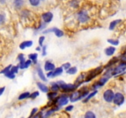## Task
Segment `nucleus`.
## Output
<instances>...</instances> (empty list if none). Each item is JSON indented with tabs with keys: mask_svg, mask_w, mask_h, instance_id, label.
<instances>
[{
	"mask_svg": "<svg viewBox=\"0 0 126 118\" xmlns=\"http://www.w3.org/2000/svg\"><path fill=\"white\" fill-rule=\"evenodd\" d=\"M117 61V59H116V58H114V59H112V60L111 61V62H110V63H108V65L106 66V67H110V66L112 65H114V63H116Z\"/></svg>",
	"mask_w": 126,
	"mask_h": 118,
	"instance_id": "2f4dec72",
	"label": "nucleus"
},
{
	"mask_svg": "<svg viewBox=\"0 0 126 118\" xmlns=\"http://www.w3.org/2000/svg\"><path fill=\"white\" fill-rule=\"evenodd\" d=\"M73 108H74L73 106H72V105L69 106H67V108H66V111H70L72 110V109H73Z\"/></svg>",
	"mask_w": 126,
	"mask_h": 118,
	"instance_id": "58836bf2",
	"label": "nucleus"
},
{
	"mask_svg": "<svg viewBox=\"0 0 126 118\" xmlns=\"http://www.w3.org/2000/svg\"><path fill=\"white\" fill-rule=\"evenodd\" d=\"M58 84L59 85V87L62 89L63 91L64 92H71V91H74L75 89H77V86L76 84H66L64 82L62 81H58Z\"/></svg>",
	"mask_w": 126,
	"mask_h": 118,
	"instance_id": "f257e3e1",
	"label": "nucleus"
},
{
	"mask_svg": "<svg viewBox=\"0 0 126 118\" xmlns=\"http://www.w3.org/2000/svg\"><path fill=\"white\" fill-rule=\"evenodd\" d=\"M121 22V20H120V19H119V20H114V21L111 22V24H110V30H114V28L116 27V25H117L119 23Z\"/></svg>",
	"mask_w": 126,
	"mask_h": 118,
	"instance_id": "f3484780",
	"label": "nucleus"
},
{
	"mask_svg": "<svg viewBox=\"0 0 126 118\" xmlns=\"http://www.w3.org/2000/svg\"><path fill=\"white\" fill-rule=\"evenodd\" d=\"M32 44H33V42L32 41H25L22 42L20 44L19 47L22 50H24L26 47H31L32 46Z\"/></svg>",
	"mask_w": 126,
	"mask_h": 118,
	"instance_id": "9d476101",
	"label": "nucleus"
},
{
	"mask_svg": "<svg viewBox=\"0 0 126 118\" xmlns=\"http://www.w3.org/2000/svg\"><path fill=\"white\" fill-rule=\"evenodd\" d=\"M114 103L117 105H121L124 102V97L121 93H117L115 94L113 99Z\"/></svg>",
	"mask_w": 126,
	"mask_h": 118,
	"instance_id": "39448f33",
	"label": "nucleus"
},
{
	"mask_svg": "<svg viewBox=\"0 0 126 118\" xmlns=\"http://www.w3.org/2000/svg\"><path fill=\"white\" fill-rule=\"evenodd\" d=\"M49 32H54L55 35L58 38H61L64 35V32L57 28H50L49 30H47L43 32V33H49Z\"/></svg>",
	"mask_w": 126,
	"mask_h": 118,
	"instance_id": "423d86ee",
	"label": "nucleus"
},
{
	"mask_svg": "<svg viewBox=\"0 0 126 118\" xmlns=\"http://www.w3.org/2000/svg\"><path fill=\"white\" fill-rule=\"evenodd\" d=\"M14 4L17 8H20L23 4V1L22 0H15Z\"/></svg>",
	"mask_w": 126,
	"mask_h": 118,
	"instance_id": "393cba45",
	"label": "nucleus"
},
{
	"mask_svg": "<svg viewBox=\"0 0 126 118\" xmlns=\"http://www.w3.org/2000/svg\"><path fill=\"white\" fill-rule=\"evenodd\" d=\"M37 85H38V88L42 91L43 92H48V87L45 85V84H42L41 83H37Z\"/></svg>",
	"mask_w": 126,
	"mask_h": 118,
	"instance_id": "2eb2a0df",
	"label": "nucleus"
},
{
	"mask_svg": "<svg viewBox=\"0 0 126 118\" xmlns=\"http://www.w3.org/2000/svg\"><path fill=\"white\" fill-rule=\"evenodd\" d=\"M31 64L32 61L30 60V59H29V60H25V63H24V69L29 68V67H30V65Z\"/></svg>",
	"mask_w": 126,
	"mask_h": 118,
	"instance_id": "c756f323",
	"label": "nucleus"
},
{
	"mask_svg": "<svg viewBox=\"0 0 126 118\" xmlns=\"http://www.w3.org/2000/svg\"><path fill=\"white\" fill-rule=\"evenodd\" d=\"M114 94L112 90L108 89L104 92L103 98L107 102H112L114 99Z\"/></svg>",
	"mask_w": 126,
	"mask_h": 118,
	"instance_id": "20e7f679",
	"label": "nucleus"
},
{
	"mask_svg": "<svg viewBox=\"0 0 126 118\" xmlns=\"http://www.w3.org/2000/svg\"><path fill=\"white\" fill-rule=\"evenodd\" d=\"M108 42L113 46H117L119 44V41L117 39H108Z\"/></svg>",
	"mask_w": 126,
	"mask_h": 118,
	"instance_id": "b1692460",
	"label": "nucleus"
},
{
	"mask_svg": "<svg viewBox=\"0 0 126 118\" xmlns=\"http://www.w3.org/2000/svg\"><path fill=\"white\" fill-rule=\"evenodd\" d=\"M68 102H69L68 98H67V97H61V98H60L59 100H58V103H59V105H60L61 106L66 105L67 103H68Z\"/></svg>",
	"mask_w": 126,
	"mask_h": 118,
	"instance_id": "dca6fc26",
	"label": "nucleus"
},
{
	"mask_svg": "<svg viewBox=\"0 0 126 118\" xmlns=\"http://www.w3.org/2000/svg\"><path fill=\"white\" fill-rule=\"evenodd\" d=\"M19 66H14V67H11V71L14 74H16V73H18V70H19Z\"/></svg>",
	"mask_w": 126,
	"mask_h": 118,
	"instance_id": "bb28decb",
	"label": "nucleus"
},
{
	"mask_svg": "<svg viewBox=\"0 0 126 118\" xmlns=\"http://www.w3.org/2000/svg\"><path fill=\"white\" fill-rule=\"evenodd\" d=\"M53 17V15L51 12H46L45 14H43L42 15V18H43V20L46 23H49L52 20Z\"/></svg>",
	"mask_w": 126,
	"mask_h": 118,
	"instance_id": "1a4fd4ad",
	"label": "nucleus"
},
{
	"mask_svg": "<svg viewBox=\"0 0 126 118\" xmlns=\"http://www.w3.org/2000/svg\"><path fill=\"white\" fill-rule=\"evenodd\" d=\"M45 36H42L39 38V39H38V43H39L40 46H43V42H44L45 40Z\"/></svg>",
	"mask_w": 126,
	"mask_h": 118,
	"instance_id": "72a5a7b5",
	"label": "nucleus"
},
{
	"mask_svg": "<svg viewBox=\"0 0 126 118\" xmlns=\"http://www.w3.org/2000/svg\"><path fill=\"white\" fill-rule=\"evenodd\" d=\"M37 111V108H34V109H33V110H32V111L31 114H30V117H29V118H31L32 117H33V116L34 115V114Z\"/></svg>",
	"mask_w": 126,
	"mask_h": 118,
	"instance_id": "e433bc0d",
	"label": "nucleus"
},
{
	"mask_svg": "<svg viewBox=\"0 0 126 118\" xmlns=\"http://www.w3.org/2000/svg\"><path fill=\"white\" fill-rule=\"evenodd\" d=\"M12 66L11 65H9L8 67H7L6 68H4V70H3L2 71H1V73H4V74H6V73H7L8 72H9V71L11 70V68Z\"/></svg>",
	"mask_w": 126,
	"mask_h": 118,
	"instance_id": "473e14b6",
	"label": "nucleus"
},
{
	"mask_svg": "<svg viewBox=\"0 0 126 118\" xmlns=\"http://www.w3.org/2000/svg\"><path fill=\"white\" fill-rule=\"evenodd\" d=\"M51 89L53 92H57L59 89V85H58V83H52L51 87Z\"/></svg>",
	"mask_w": 126,
	"mask_h": 118,
	"instance_id": "412c9836",
	"label": "nucleus"
},
{
	"mask_svg": "<svg viewBox=\"0 0 126 118\" xmlns=\"http://www.w3.org/2000/svg\"><path fill=\"white\" fill-rule=\"evenodd\" d=\"M63 72V67H59L56 69H54V71H53V74H52V78L53 77H56L59 76L61 74H62Z\"/></svg>",
	"mask_w": 126,
	"mask_h": 118,
	"instance_id": "4468645a",
	"label": "nucleus"
},
{
	"mask_svg": "<svg viewBox=\"0 0 126 118\" xmlns=\"http://www.w3.org/2000/svg\"><path fill=\"white\" fill-rule=\"evenodd\" d=\"M30 92H24V93L21 94L19 95V100H23V99H25V98H28V97H30Z\"/></svg>",
	"mask_w": 126,
	"mask_h": 118,
	"instance_id": "aec40b11",
	"label": "nucleus"
},
{
	"mask_svg": "<svg viewBox=\"0 0 126 118\" xmlns=\"http://www.w3.org/2000/svg\"><path fill=\"white\" fill-rule=\"evenodd\" d=\"M4 21V17L3 15L0 14V24H3Z\"/></svg>",
	"mask_w": 126,
	"mask_h": 118,
	"instance_id": "4c0bfd02",
	"label": "nucleus"
},
{
	"mask_svg": "<svg viewBox=\"0 0 126 118\" xmlns=\"http://www.w3.org/2000/svg\"><path fill=\"white\" fill-rule=\"evenodd\" d=\"M52 74H53V71H49V73L47 74V77H48V78H50V77H52Z\"/></svg>",
	"mask_w": 126,
	"mask_h": 118,
	"instance_id": "a19ab883",
	"label": "nucleus"
},
{
	"mask_svg": "<svg viewBox=\"0 0 126 118\" xmlns=\"http://www.w3.org/2000/svg\"><path fill=\"white\" fill-rule=\"evenodd\" d=\"M36 50L40 51V47H37L36 48Z\"/></svg>",
	"mask_w": 126,
	"mask_h": 118,
	"instance_id": "37998d69",
	"label": "nucleus"
},
{
	"mask_svg": "<svg viewBox=\"0 0 126 118\" xmlns=\"http://www.w3.org/2000/svg\"><path fill=\"white\" fill-rule=\"evenodd\" d=\"M85 118H96V116L93 112L87 111L85 115Z\"/></svg>",
	"mask_w": 126,
	"mask_h": 118,
	"instance_id": "5701e85b",
	"label": "nucleus"
},
{
	"mask_svg": "<svg viewBox=\"0 0 126 118\" xmlns=\"http://www.w3.org/2000/svg\"><path fill=\"white\" fill-rule=\"evenodd\" d=\"M96 93H97V91H94V92H92V93H91V94H90L88 95L87 96V97H86L85 98V100H83V102H88V101L91 98H92V97H94V96L95 95H96Z\"/></svg>",
	"mask_w": 126,
	"mask_h": 118,
	"instance_id": "4be33fe9",
	"label": "nucleus"
},
{
	"mask_svg": "<svg viewBox=\"0 0 126 118\" xmlns=\"http://www.w3.org/2000/svg\"><path fill=\"white\" fill-rule=\"evenodd\" d=\"M4 90H5V87H3L0 88V96L3 94V93L4 92Z\"/></svg>",
	"mask_w": 126,
	"mask_h": 118,
	"instance_id": "ea45409f",
	"label": "nucleus"
},
{
	"mask_svg": "<svg viewBox=\"0 0 126 118\" xmlns=\"http://www.w3.org/2000/svg\"><path fill=\"white\" fill-rule=\"evenodd\" d=\"M38 57V54L34 53V54H30V55H29V58L31 61H33L34 63L37 62V59Z\"/></svg>",
	"mask_w": 126,
	"mask_h": 118,
	"instance_id": "a211bd4d",
	"label": "nucleus"
},
{
	"mask_svg": "<svg viewBox=\"0 0 126 118\" xmlns=\"http://www.w3.org/2000/svg\"><path fill=\"white\" fill-rule=\"evenodd\" d=\"M45 70L47 71H52L55 69V65L53 63H51L49 62H47L45 64Z\"/></svg>",
	"mask_w": 126,
	"mask_h": 118,
	"instance_id": "9b49d317",
	"label": "nucleus"
},
{
	"mask_svg": "<svg viewBox=\"0 0 126 118\" xmlns=\"http://www.w3.org/2000/svg\"><path fill=\"white\" fill-rule=\"evenodd\" d=\"M5 76L6 77H8V78H10V79H14V78H15V74H14V73H12L11 71H9V72H8L7 73H6Z\"/></svg>",
	"mask_w": 126,
	"mask_h": 118,
	"instance_id": "cd10ccee",
	"label": "nucleus"
},
{
	"mask_svg": "<svg viewBox=\"0 0 126 118\" xmlns=\"http://www.w3.org/2000/svg\"><path fill=\"white\" fill-rule=\"evenodd\" d=\"M126 70V62L121 63L116 68H115L113 70L111 71V76L117 75V74L122 73Z\"/></svg>",
	"mask_w": 126,
	"mask_h": 118,
	"instance_id": "7ed1b4c3",
	"label": "nucleus"
},
{
	"mask_svg": "<svg viewBox=\"0 0 126 118\" xmlns=\"http://www.w3.org/2000/svg\"><path fill=\"white\" fill-rule=\"evenodd\" d=\"M43 52H42V54H43V56H45V55H47V46H43Z\"/></svg>",
	"mask_w": 126,
	"mask_h": 118,
	"instance_id": "c9c22d12",
	"label": "nucleus"
},
{
	"mask_svg": "<svg viewBox=\"0 0 126 118\" xmlns=\"http://www.w3.org/2000/svg\"><path fill=\"white\" fill-rule=\"evenodd\" d=\"M39 95V92H37V91H36V92H33L32 94H31L30 95V98H32V99H34V98H35L36 97H38V96Z\"/></svg>",
	"mask_w": 126,
	"mask_h": 118,
	"instance_id": "7c9ffc66",
	"label": "nucleus"
},
{
	"mask_svg": "<svg viewBox=\"0 0 126 118\" xmlns=\"http://www.w3.org/2000/svg\"><path fill=\"white\" fill-rule=\"evenodd\" d=\"M116 51V48L114 47L111 46L109 47L106 48L105 49V54L108 55V56H111L114 54V53Z\"/></svg>",
	"mask_w": 126,
	"mask_h": 118,
	"instance_id": "f8f14e48",
	"label": "nucleus"
},
{
	"mask_svg": "<svg viewBox=\"0 0 126 118\" xmlns=\"http://www.w3.org/2000/svg\"><path fill=\"white\" fill-rule=\"evenodd\" d=\"M109 78H110V77L106 76H105V78H101V79H100L98 81H97V83H94V85H93V87L94 88V89H98L99 87H101V86H103V85H105V83H106V82L108 81Z\"/></svg>",
	"mask_w": 126,
	"mask_h": 118,
	"instance_id": "0eeeda50",
	"label": "nucleus"
},
{
	"mask_svg": "<svg viewBox=\"0 0 126 118\" xmlns=\"http://www.w3.org/2000/svg\"><path fill=\"white\" fill-rule=\"evenodd\" d=\"M30 4L33 6H36L38 5L40 3V0H29Z\"/></svg>",
	"mask_w": 126,
	"mask_h": 118,
	"instance_id": "c85d7f7f",
	"label": "nucleus"
},
{
	"mask_svg": "<svg viewBox=\"0 0 126 118\" xmlns=\"http://www.w3.org/2000/svg\"><path fill=\"white\" fill-rule=\"evenodd\" d=\"M40 114H37V116H35V117H33V118H39V117H40Z\"/></svg>",
	"mask_w": 126,
	"mask_h": 118,
	"instance_id": "79ce46f5",
	"label": "nucleus"
},
{
	"mask_svg": "<svg viewBox=\"0 0 126 118\" xmlns=\"http://www.w3.org/2000/svg\"><path fill=\"white\" fill-rule=\"evenodd\" d=\"M58 94L56 92H51V93H48L47 96H48V98L49 99H53V98H54L57 96Z\"/></svg>",
	"mask_w": 126,
	"mask_h": 118,
	"instance_id": "a878e982",
	"label": "nucleus"
},
{
	"mask_svg": "<svg viewBox=\"0 0 126 118\" xmlns=\"http://www.w3.org/2000/svg\"><path fill=\"white\" fill-rule=\"evenodd\" d=\"M103 69H101V67H98V68H96V69L92 70L89 73V74L87 75V78H85V82H89L92 80V79H93L97 75H98L101 72Z\"/></svg>",
	"mask_w": 126,
	"mask_h": 118,
	"instance_id": "f03ea898",
	"label": "nucleus"
},
{
	"mask_svg": "<svg viewBox=\"0 0 126 118\" xmlns=\"http://www.w3.org/2000/svg\"><path fill=\"white\" fill-rule=\"evenodd\" d=\"M88 15L86 14L85 12H80L78 14V20L81 23H85L88 20Z\"/></svg>",
	"mask_w": 126,
	"mask_h": 118,
	"instance_id": "6e6552de",
	"label": "nucleus"
},
{
	"mask_svg": "<svg viewBox=\"0 0 126 118\" xmlns=\"http://www.w3.org/2000/svg\"><path fill=\"white\" fill-rule=\"evenodd\" d=\"M63 68L64 70H67L69 69V68H71V63H64V64H63Z\"/></svg>",
	"mask_w": 126,
	"mask_h": 118,
	"instance_id": "f704fd0d",
	"label": "nucleus"
},
{
	"mask_svg": "<svg viewBox=\"0 0 126 118\" xmlns=\"http://www.w3.org/2000/svg\"><path fill=\"white\" fill-rule=\"evenodd\" d=\"M37 73H38V76L40 77V78L42 81H45V82L47 81V78H46L45 76L44 73H43V71H42V68H41L40 67H39V68H37Z\"/></svg>",
	"mask_w": 126,
	"mask_h": 118,
	"instance_id": "ddd939ff",
	"label": "nucleus"
},
{
	"mask_svg": "<svg viewBox=\"0 0 126 118\" xmlns=\"http://www.w3.org/2000/svg\"><path fill=\"white\" fill-rule=\"evenodd\" d=\"M77 71V69L76 67H71L69 69H68L67 70V73L69 74H75Z\"/></svg>",
	"mask_w": 126,
	"mask_h": 118,
	"instance_id": "6ab92c4d",
	"label": "nucleus"
}]
</instances>
